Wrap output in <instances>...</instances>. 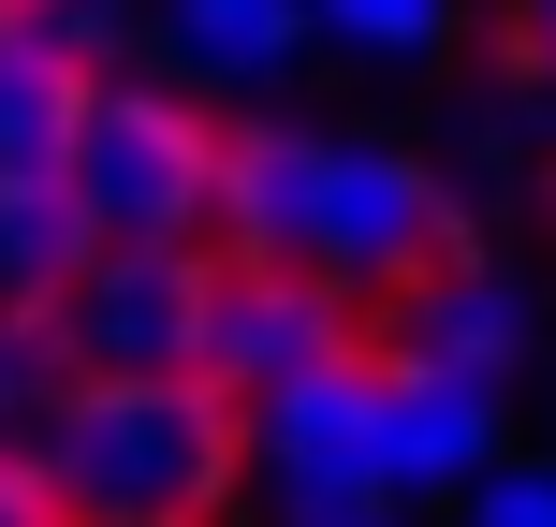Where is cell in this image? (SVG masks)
Wrapping results in <instances>:
<instances>
[{"instance_id": "6da1fadb", "label": "cell", "mask_w": 556, "mask_h": 527, "mask_svg": "<svg viewBox=\"0 0 556 527\" xmlns=\"http://www.w3.org/2000/svg\"><path fill=\"white\" fill-rule=\"evenodd\" d=\"M220 250L278 264V278H323L352 308H395L410 278L469 264V205H454L440 162L410 147H352V133H293V117H250L220 147Z\"/></svg>"}, {"instance_id": "7a4b0ae2", "label": "cell", "mask_w": 556, "mask_h": 527, "mask_svg": "<svg viewBox=\"0 0 556 527\" xmlns=\"http://www.w3.org/2000/svg\"><path fill=\"white\" fill-rule=\"evenodd\" d=\"M29 469L74 527H235L250 513V396L191 381H59Z\"/></svg>"}, {"instance_id": "3957f363", "label": "cell", "mask_w": 556, "mask_h": 527, "mask_svg": "<svg viewBox=\"0 0 556 527\" xmlns=\"http://www.w3.org/2000/svg\"><path fill=\"white\" fill-rule=\"evenodd\" d=\"M220 147L235 133L205 103H176L162 74H88L74 147H59L88 250H220Z\"/></svg>"}, {"instance_id": "277c9868", "label": "cell", "mask_w": 556, "mask_h": 527, "mask_svg": "<svg viewBox=\"0 0 556 527\" xmlns=\"http://www.w3.org/2000/svg\"><path fill=\"white\" fill-rule=\"evenodd\" d=\"M410 499H395L381 469V352H323L307 381L250 396V527H395Z\"/></svg>"}, {"instance_id": "5b68a950", "label": "cell", "mask_w": 556, "mask_h": 527, "mask_svg": "<svg viewBox=\"0 0 556 527\" xmlns=\"http://www.w3.org/2000/svg\"><path fill=\"white\" fill-rule=\"evenodd\" d=\"M220 323V250H88L45 308L59 381H191Z\"/></svg>"}, {"instance_id": "8992f818", "label": "cell", "mask_w": 556, "mask_h": 527, "mask_svg": "<svg viewBox=\"0 0 556 527\" xmlns=\"http://www.w3.org/2000/svg\"><path fill=\"white\" fill-rule=\"evenodd\" d=\"M323 352H352V293H323V278H278V264H235V250H220L205 381H220V396H278V381H307Z\"/></svg>"}, {"instance_id": "52a82bcc", "label": "cell", "mask_w": 556, "mask_h": 527, "mask_svg": "<svg viewBox=\"0 0 556 527\" xmlns=\"http://www.w3.org/2000/svg\"><path fill=\"white\" fill-rule=\"evenodd\" d=\"M366 352H395V366H440V381H483L498 396L513 366H528V293H513L498 264H440V278H410V293L381 308V337H366Z\"/></svg>"}, {"instance_id": "ba28073f", "label": "cell", "mask_w": 556, "mask_h": 527, "mask_svg": "<svg viewBox=\"0 0 556 527\" xmlns=\"http://www.w3.org/2000/svg\"><path fill=\"white\" fill-rule=\"evenodd\" d=\"M381 469H395V499H469L498 469V396L381 352Z\"/></svg>"}, {"instance_id": "9c48e42d", "label": "cell", "mask_w": 556, "mask_h": 527, "mask_svg": "<svg viewBox=\"0 0 556 527\" xmlns=\"http://www.w3.org/2000/svg\"><path fill=\"white\" fill-rule=\"evenodd\" d=\"M307 29H323L307 0H162V59H191V74H235V88L278 74Z\"/></svg>"}, {"instance_id": "30bf717a", "label": "cell", "mask_w": 556, "mask_h": 527, "mask_svg": "<svg viewBox=\"0 0 556 527\" xmlns=\"http://www.w3.org/2000/svg\"><path fill=\"white\" fill-rule=\"evenodd\" d=\"M74 59L29 45L15 15H0V176H59V147H74Z\"/></svg>"}, {"instance_id": "8fae6325", "label": "cell", "mask_w": 556, "mask_h": 527, "mask_svg": "<svg viewBox=\"0 0 556 527\" xmlns=\"http://www.w3.org/2000/svg\"><path fill=\"white\" fill-rule=\"evenodd\" d=\"M74 264H88L74 191H59V176H0V308H29V323H45Z\"/></svg>"}, {"instance_id": "7c38bea8", "label": "cell", "mask_w": 556, "mask_h": 527, "mask_svg": "<svg viewBox=\"0 0 556 527\" xmlns=\"http://www.w3.org/2000/svg\"><path fill=\"white\" fill-rule=\"evenodd\" d=\"M29 45H59L74 74H132V0H15Z\"/></svg>"}, {"instance_id": "4fadbf2b", "label": "cell", "mask_w": 556, "mask_h": 527, "mask_svg": "<svg viewBox=\"0 0 556 527\" xmlns=\"http://www.w3.org/2000/svg\"><path fill=\"white\" fill-rule=\"evenodd\" d=\"M307 15L337 45H366V59H440L454 45V0H307Z\"/></svg>"}, {"instance_id": "5bb4252c", "label": "cell", "mask_w": 556, "mask_h": 527, "mask_svg": "<svg viewBox=\"0 0 556 527\" xmlns=\"http://www.w3.org/2000/svg\"><path fill=\"white\" fill-rule=\"evenodd\" d=\"M45 411H59V352H45V323H29V308H0V454L45 440Z\"/></svg>"}, {"instance_id": "9a60e30c", "label": "cell", "mask_w": 556, "mask_h": 527, "mask_svg": "<svg viewBox=\"0 0 556 527\" xmlns=\"http://www.w3.org/2000/svg\"><path fill=\"white\" fill-rule=\"evenodd\" d=\"M469 527H556V469H513L498 454V469L469 484Z\"/></svg>"}, {"instance_id": "2e32d148", "label": "cell", "mask_w": 556, "mask_h": 527, "mask_svg": "<svg viewBox=\"0 0 556 527\" xmlns=\"http://www.w3.org/2000/svg\"><path fill=\"white\" fill-rule=\"evenodd\" d=\"M0 527H74V513H59V484L29 469V454H0Z\"/></svg>"}, {"instance_id": "e0dca14e", "label": "cell", "mask_w": 556, "mask_h": 527, "mask_svg": "<svg viewBox=\"0 0 556 527\" xmlns=\"http://www.w3.org/2000/svg\"><path fill=\"white\" fill-rule=\"evenodd\" d=\"M513 74L556 103V0H513Z\"/></svg>"}, {"instance_id": "ac0fdd59", "label": "cell", "mask_w": 556, "mask_h": 527, "mask_svg": "<svg viewBox=\"0 0 556 527\" xmlns=\"http://www.w3.org/2000/svg\"><path fill=\"white\" fill-rule=\"evenodd\" d=\"M0 15H15V0H0Z\"/></svg>"}]
</instances>
